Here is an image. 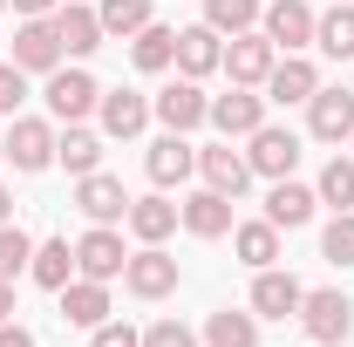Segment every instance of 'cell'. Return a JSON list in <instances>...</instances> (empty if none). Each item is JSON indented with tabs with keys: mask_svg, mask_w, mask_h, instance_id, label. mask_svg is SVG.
<instances>
[{
	"mask_svg": "<svg viewBox=\"0 0 354 347\" xmlns=\"http://www.w3.org/2000/svg\"><path fill=\"white\" fill-rule=\"evenodd\" d=\"M293 320L313 334V347H334V341H348V334H354V306H348V293H341V286H320V293H307Z\"/></svg>",
	"mask_w": 354,
	"mask_h": 347,
	"instance_id": "obj_1",
	"label": "cell"
},
{
	"mask_svg": "<svg viewBox=\"0 0 354 347\" xmlns=\"http://www.w3.org/2000/svg\"><path fill=\"white\" fill-rule=\"evenodd\" d=\"M14 68H35V75H55L62 68V35H55V21H21L14 28Z\"/></svg>",
	"mask_w": 354,
	"mask_h": 347,
	"instance_id": "obj_2",
	"label": "cell"
},
{
	"mask_svg": "<svg viewBox=\"0 0 354 347\" xmlns=\"http://www.w3.org/2000/svg\"><path fill=\"white\" fill-rule=\"evenodd\" d=\"M123 286H130L136 300H164V293H177V259L157 252V245H143V252H130V265H123Z\"/></svg>",
	"mask_w": 354,
	"mask_h": 347,
	"instance_id": "obj_3",
	"label": "cell"
},
{
	"mask_svg": "<svg viewBox=\"0 0 354 347\" xmlns=\"http://www.w3.org/2000/svg\"><path fill=\"white\" fill-rule=\"evenodd\" d=\"M95 102H102L95 75H82V68H55V75H48V109H55L62 123H82Z\"/></svg>",
	"mask_w": 354,
	"mask_h": 347,
	"instance_id": "obj_4",
	"label": "cell"
},
{
	"mask_svg": "<svg viewBox=\"0 0 354 347\" xmlns=\"http://www.w3.org/2000/svg\"><path fill=\"white\" fill-rule=\"evenodd\" d=\"M300 300H307V286H300L293 272L259 265V279H252V313H266V320H293V313H300Z\"/></svg>",
	"mask_w": 354,
	"mask_h": 347,
	"instance_id": "obj_5",
	"label": "cell"
},
{
	"mask_svg": "<svg viewBox=\"0 0 354 347\" xmlns=\"http://www.w3.org/2000/svg\"><path fill=\"white\" fill-rule=\"evenodd\" d=\"M272 62H279V48L266 41V35H232V48H225L218 68H232V82H239V88H259L266 75H272Z\"/></svg>",
	"mask_w": 354,
	"mask_h": 347,
	"instance_id": "obj_6",
	"label": "cell"
},
{
	"mask_svg": "<svg viewBox=\"0 0 354 347\" xmlns=\"http://www.w3.org/2000/svg\"><path fill=\"white\" fill-rule=\"evenodd\" d=\"M259 21H266V41L286 48V55H300V48L313 41V14H307V0H272V7H259Z\"/></svg>",
	"mask_w": 354,
	"mask_h": 347,
	"instance_id": "obj_7",
	"label": "cell"
},
{
	"mask_svg": "<svg viewBox=\"0 0 354 347\" xmlns=\"http://www.w3.org/2000/svg\"><path fill=\"white\" fill-rule=\"evenodd\" d=\"M75 265H82V279H116V272L130 265V252H123V238H116L109 225H95V232L75 238Z\"/></svg>",
	"mask_w": 354,
	"mask_h": 347,
	"instance_id": "obj_8",
	"label": "cell"
},
{
	"mask_svg": "<svg viewBox=\"0 0 354 347\" xmlns=\"http://www.w3.org/2000/svg\"><path fill=\"white\" fill-rule=\"evenodd\" d=\"M307 130L320 136V143H341V136H354V95H348V88H313V102H307Z\"/></svg>",
	"mask_w": 354,
	"mask_h": 347,
	"instance_id": "obj_9",
	"label": "cell"
},
{
	"mask_svg": "<svg viewBox=\"0 0 354 347\" xmlns=\"http://www.w3.org/2000/svg\"><path fill=\"white\" fill-rule=\"evenodd\" d=\"M245 164L259 177H293V164H300V136L293 130H252V150H245Z\"/></svg>",
	"mask_w": 354,
	"mask_h": 347,
	"instance_id": "obj_10",
	"label": "cell"
},
{
	"mask_svg": "<svg viewBox=\"0 0 354 347\" xmlns=\"http://www.w3.org/2000/svg\"><path fill=\"white\" fill-rule=\"evenodd\" d=\"M150 109H157V116H164V130H198V123H205V116H212V102H205V88L191 82V75H184V82H171L164 88V95H157V102H150Z\"/></svg>",
	"mask_w": 354,
	"mask_h": 347,
	"instance_id": "obj_11",
	"label": "cell"
},
{
	"mask_svg": "<svg viewBox=\"0 0 354 347\" xmlns=\"http://www.w3.org/2000/svg\"><path fill=\"white\" fill-rule=\"evenodd\" d=\"M177 218H184V232H191V238H225V232H232V198L205 184L198 198H184V205H177Z\"/></svg>",
	"mask_w": 354,
	"mask_h": 347,
	"instance_id": "obj_12",
	"label": "cell"
},
{
	"mask_svg": "<svg viewBox=\"0 0 354 347\" xmlns=\"http://www.w3.org/2000/svg\"><path fill=\"white\" fill-rule=\"evenodd\" d=\"M198 171H205V184H212V191H225V198H239V191L252 184V164H245L232 143H212V150H198Z\"/></svg>",
	"mask_w": 354,
	"mask_h": 347,
	"instance_id": "obj_13",
	"label": "cell"
},
{
	"mask_svg": "<svg viewBox=\"0 0 354 347\" xmlns=\"http://www.w3.org/2000/svg\"><path fill=\"white\" fill-rule=\"evenodd\" d=\"M62 320L95 334V327L109 320V293H102V279H68V286H62Z\"/></svg>",
	"mask_w": 354,
	"mask_h": 347,
	"instance_id": "obj_14",
	"label": "cell"
},
{
	"mask_svg": "<svg viewBox=\"0 0 354 347\" xmlns=\"http://www.w3.org/2000/svg\"><path fill=\"white\" fill-rule=\"evenodd\" d=\"M143 171H150V184H184V177L198 171V150H191V143L171 130V136H157V143H150Z\"/></svg>",
	"mask_w": 354,
	"mask_h": 347,
	"instance_id": "obj_15",
	"label": "cell"
},
{
	"mask_svg": "<svg viewBox=\"0 0 354 347\" xmlns=\"http://www.w3.org/2000/svg\"><path fill=\"white\" fill-rule=\"evenodd\" d=\"M313 205H320V198H313L307 184H293V177H272V198H266V218H272L279 232H300V225L313 218Z\"/></svg>",
	"mask_w": 354,
	"mask_h": 347,
	"instance_id": "obj_16",
	"label": "cell"
},
{
	"mask_svg": "<svg viewBox=\"0 0 354 347\" xmlns=\"http://www.w3.org/2000/svg\"><path fill=\"white\" fill-rule=\"evenodd\" d=\"M212 123H218L225 136H252L266 123V95H252V88H232V95H218L212 102Z\"/></svg>",
	"mask_w": 354,
	"mask_h": 347,
	"instance_id": "obj_17",
	"label": "cell"
},
{
	"mask_svg": "<svg viewBox=\"0 0 354 347\" xmlns=\"http://www.w3.org/2000/svg\"><path fill=\"white\" fill-rule=\"evenodd\" d=\"M75 205H82L95 225H109V218H130V198H123V184H116V177H102V171H88L82 184H75Z\"/></svg>",
	"mask_w": 354,
	"mask_h": 347,
	"instance_id": "obj_18",
	"label": "cell"
},
{
	"mask_svg": "<svg viewBox=\"0 0 354 347\" xmlns=\"http://www.w3.org/2000/svg\"><path fill=\"white\" fill-rule=\"evenodd\" d=\"M313 88H320L313 62L286 55V62H272V75H266V102H313Z\"/></svg>",
	"mask_w": 354,
	"mask_h": 347,
	"instance_id": "obj_19",
	"label": "cell"
},
{
	"mask_svg": "<svg viewBox=\"0 0 354 347\" xmlns=\"http://www.w3.org/2000/svg\"><path fill=\"white\" fill-rule=\"evenodd\" d=\"M7 157H14V171H48L55 164V130L48 123H14L7 130Z\"/></svg>",
	"mask_w": 354,
	"mask_h": 347,
	"instance_id": "obj_20",
	"label": "cell"
},
{
	"mask_svg": "<svg viewBox=\"0 0 354 347\" xmlns=\"http://www.w3.org/2000/svg\"><path fill=\"white\" fill-rule=\"evenodd\" d=\"M225 62V48H218V28H177V68L198 82V75H212Z\"/></svg>",
	"mask_w": 354,
	"mask_h": 347,
	"instance_id": "obj_21",
	"label": "cell"
},
{
	"mask_svg": "<svg viewBox=\"0 0 354 347\" xmlns=\"http://www.w3.org/2000/svg\"><path fill=\"white\" fill-rule=\"evenodd\" d=\"M55 35H62V55H95L102 48V21H95V7H62L55 14Z\"/></svg>",
	"mask_w": 354,
	"mask_h": 347,
	"instance_id": "obj_22",
	"label": "cell"
},
{
	"mask_svg": "<svg viewBox=\"0 0 354 347\" xmlns=\"http://www.w3.org/2000/svg\"><path fill=\"white\" fill-rule=\"evenodd\" d=\"M130 232L143 238V245H164L177 232V205L171 198H130Z\"/></svg>",
	"mask_w": 354,
	"mask_h": 347,
	"instance_id": "obj_23",
	"label": "cell"
},
{
	"mask_svg": "<svg viewBox=\"0 0 354 347\" xmlns=\"http://www.w3.org/2000/svg\"><path fill=\"white\" fill-rule=\"evenodd\" d=\"M28 272H35V286L62 293V286H68V272H75V245H68V238H48V245H35Z\"/></svg>",
	"mask_w": 354,
	"mask_h": 347,
	"instance_id": "obj_24",
	"label": "cell"
},
{
	"mask_svg": "<svg viewBox=\"0 0 354 347\" xmlns=\"http://www.w3.org/2000/svg\"><path fill=\"white\" fill-rule=\"evenodd\" d=\"M95 109H102V130H109V136H136L143 123H150V102H143V95H130V88L102 95Z\"/></svg>",
	"mask_w": 354,
	"mask_h": 347,
	"instance_id": "obj_25",
	"label": "cell"
},
{
	"mask_svg": "<svg viewBox=\"0 0 354 347\" xmlns=\"http://www.w3.org/2000/svg\"><path fill=\"white\" fill-rule=\"evenodd\" d=\"M313 41L327 48L334 62H348V55H354V0H334V14L313 21Z\"/></svg>",
	"mask_w": 354,
	"mask_h": 347,
	"instance_id": "obj_26",
	"label": "cell"
},
{
	"mask_svg": "<svg viewBox=\"0 0 354 347\" xmlns=\"http://www.w3.org/2000/svg\"><path fill=\"white\" fill-rule=\"evenodd\" d=\"M232 245H239V259L259 272V265L279 259V225H272V218H259V225H239V232H232Z\"/></svg>",
	"mask_w": 354,
	"mask_h": 347,
	"instance_id": "obj_27",
	"label": "cell"
},
{
	"mask_svg": "<svg viewBox=\"0 0 354 347\" xmlns=\"http://www.w3.org/2000/svg\"><path fill=\"white\" fill-rule=\"evenodd\" d=\"M136 68H143V75H157V68H171L177 62V28H157V21H150V28H143V35H136Z\"/></svg>",
	"mask_w": 354,
	"mask_h": 347,
	"instance_id": "obj_28",
	"label": "cell"
},
{
	"mask_svg": "<svg viewBox=\"0 0 354 347\" xmlns=\"http://www.w3.org/2000/svg\"><path fill=\"white\" fill-rule=\"evenodd\" d=\"M205 341H212V347H259V320L225 306V313H212V320H205Z\"/></svg>",
	"mask_w": 354,
	"mask_h": 347,
	"instance_id": "obj_29",
	"label": "cell"
},
{
	"mask_svg": "<svg viewBox=\"0 0 354 347\" xmlns=\"http://www.w3.org/2000/svg\"><path fill=\"white\" fill-rule=\"evenodd\" d=\"M95 21H102V35H143L150 28V0H102Z\"/></svg>",
	"mask_w": 354,
	"mask_h": 347,
	"instance_id": "obj_30",
	"label": "cell"
},
{
	"mask_svg": "<svg viewBox=\"0 0 354 347\" xmlns=\"http://www.w3.org/2000/svg\"><path fill=\"white\" fill-rule=\"evenodd\" d=\"M55 157H62L75 177H88L95 164H102V143H95L88 130H75V123H68V136H55Z\"/></svg>",
	"mask_w": 354,
	"mask_h": 347,
	"instance_id": "obj_31",
	"label": "cell"
},
{
	"mask_svg": "<svg viewBox=\"0 0 354 347\" xmlns=\"http://www.w3.org/2000/svg\"><path fill=\"white\" fill-rule=\"evenodd\" d=\"M313 198H320V205H334V212H354V164H348V157H334V164L320 171Z\"/></svg>",
	"mask_w": 354,
	"mask_h": 347,
	"instance_id": "obj_32",
	"label": "cell"
},
{
	"mask_svg": "<svg viewBox=\"0 0 354 347\" xmlns=\"http://www.w3.org/2000/svg\"><path fill=\"white\" fill-rule=\"evenodd\" d=\"M259 21V0H205V28H218V35H245Z\"/></svg>",
	"mask_w": 354,
	"mask_h": 347,
	"instance_id": "obj_33",
	"label": "cell"
},
{
	"mask_svg": "<svg viewBox=\"0 0 354 347\" xmlns=\"http://www.w3.org/2000/svg\"><path fill=\"white\" fill-rule=\"evenodd\" d=\"M28 259H35V238H28L21 225H0V279L28 272Z\"/></svg>",
	"mask_w": 354,
	"mask_h": 347,
	"instance_id": "obj_34",
	"label": "cell"
},
{
	"mask_svg": "<svg viewBox=\"0 0 354 347\" xmlns=\"http://www.w3.org/2000/svg\"><path fill=\"white\" fill-rule=\"evenodd\" d=\"M320 252H327L334 265H354V212H341L327 232H320Z\"/></svg>",
	"mask_w": 354,
	"mask_h": 347,
	"instance_id": "obj_35",
	"label": "cell"
},
{
	"mask_svg": "<svg viewBox=\"0 0 354 347\" xmlns=\"http://www.w3.org/2000/svg\"><path fill=\"white\" fill-rule=\"evenodd\" d=\"M28 102V68H14V62H0V116H14Z\"/></svg>",
	"mask_w": 354,
	"mask_h": 347,
	"instance_id": "obj_36",
	"label": "cell"
},
{
	"mask_svg": "<svg viewBox=\"0 0 354 347\" xmlns=\"http://www.w3.org/2000/svg\"><path fill=\"white\" fill-rule=\"evenodd\" d=\"M143 347H198V334H191L184 320H157V327L143 334Z\"/></svg>",
	"mask_w": 354,
	"mask_h": 347,
	"instance_id": "obj_37",
	"label": "cell"
},
{
	"mask_svg": "<svg viewBox=\"0 0 354 347\" xmlns=\"http://www.w3.org/2000/svg\"><path fill=\"white\" fill-rule=\"evenodd\" d=\"M88 347H143V334H136V327H123V320H102Z\"/></svg>",
	"mask_w": 354,
	"mask_h": 347,
	"instance_id": "obj_38",
	"label": "cell"
},
{
	"mask_svg": "<svg viewBox=\"0 0 354 347\" xmlns=\"http://www.w3.org/2000/svg\"><path fill=\"white\" fill-rule=\"evenodd\" d=\"M0 347H35V334H28V327H7V320H0Z\"/></svg>",
	"mask_w": 354,
	"mask_h": 347,
	"instance_id": "obj_39",
	"label": "cell"
},
{
	"mask_svg": "<svg viewBox=\"0 0 354 347\" xmlns=\"http://www.w3.org/2000/svg\"><path fill=\"white\" fill-rule=\"evenodd\" d=\"M7 7H21V14L35 21V14H48V7H55V0H7Z\"/></svg>",
	"mask_w": 354,
	"mask_h": 347,
	"instance_id": "obj_40",
	"label": "cell"
},
{
	"mask_svg": "<svg viewBox=\"0 0 354 347\" xmlns=\"http://www.w3.org/2000/svg\"><path fill=\"white\" fill-rule=\"evenodd\" d=\"M7 313H14V286L0 279V320H7Z\"/></svg>",
	"mask_w": 354,
	"mask_h": 347,
	"instance_id": "obj_41",
	"label": "cell"
},
{
	"mask_svg": "<svg viewBox=\"0 0 354 347\" xmlns=\"http://www.w3.org/2000/svg\"><path fill=\"white\" fill-rule=\"evenodd\" d=\"M7 212H14V198H7V184H0V225H7Z\"/></svg>",
	"mask_w": 354,
	"mask_h": 347,
	"instance_id": "obj_42",
	"label": "cell"
},
{
	"mask_svg": "<svg viewBox=\"0 0 354 347\" xmlns=\"http://www.w3.org/2000/svg\"><path fill=\"white\" fill-rule=\"evenodd\" d=\"M0 157H7V143H0Z\"/></svg>",
	"mask_w": 354,
	"mask_h": 347,
	"instance_id": "obj_43",
	"label": "cell"
},
{
	"mask_svg": "<svg viewBox=\"0 0 354 347\" xmlns=\"http://www.w3.org/2000/svg\"><path fill=\"white\" fill-rule=\"evenodd\" d=\"M0 7H7V0H0Z\"/></svg>",
	"mask_w": 354,
	"mask_h": 347,
	"instance_id": "obj_44",
	"label": "cell"
}]
</instances>
